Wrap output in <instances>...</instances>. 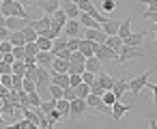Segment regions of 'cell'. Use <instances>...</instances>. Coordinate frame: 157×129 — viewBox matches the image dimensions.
<instances>
[{"label": "cell", "instance_id": "cell-25", "mask_svg": "<svg viewBox=\"0 0 157 129\" xmlns=\"http://www.w3.org/2000/svg\"><path fill=\"white\" fill-rule=\"evenodd\" d=\"M63 9H65V13H67L69 20H78V15H80V7H78L75 2H71V0H69V5H65Z\"/></svg>", "mask_w": 157, "mask_h": 129}, {"label": "cell", "instance_id": "cell-39", "mask_svg": "<svg viewBox=\"0 0 157 129\" xmlns=\"http://www.w3.org/2000/svg\"><path fill=\"white\" fill-rule=\"evenodd\" d=\"M101 99H103V103H105L108 108H112V105H114V101H116V95H114L112 90H105V93L101 95Z\"/></svg>", "mask_w": 157, "mask_h": 129}, {"label": "cell", "instance_id": "cell-38", "mask_svg": "<svg viewBox=\"0 0 157 129\" xmlns=\"http://www.w3.org/2000/svg\"><path fill=\"white\" fill-rule=\"evenodd\" d=\"M50 97H54V99H63V86L50 82Z\"/></svg>", "mask_w": 157, "mask_h": 129}, {"label": "cell", "instance_id": "cell-6", "mask_svg": "<svg viewBox=\"0 0 157 129\" xmlns=\"http://www.w3.org/2000/svg\"><path fill=\"white\" fill-rule=\"evenodd\" d=\"M35 7H39L45 15H50V17H52V15L60 9V0H37Z\"/></svg>", "mask_w": 157, "mask_h": 129}, {"label": "cell", "instance_id": "cell-58", "mask_svg": "<svg viewBox=\"0 0 157 129\" xmlns=\"http://www.w3.org/2000/svg\"><path fill=\"white\" fill-rule=\"evenodd\" d=\"M148 127H151V129H157V120L151 118V120H148Z\"/></svg>", "mask_w": 157, "mask_h": 129}, {"label": "cell", "instance_id": "cell-21", "mask_svg": "<svg viewBox=\"0 0 157 129\" xmlns=\"http://www.w3.org/2000/svg\"><path fill=\"white\" fill-rule=\"evenodd\" d=\"M52 71H54V73H67V71H69V60L56 56V58L52 60Z\"/></svg>", "mask_w": 157, "mask_h": 129}, {"label": "cell", "instance_id": "cell-27", "mask_svg": "<svg viewBox=\"0 0 157 129\" xmlns=\"http://www.w3.org/2000/svg\"><path fill=\"white\" fill-rule=\"evenodd\" d=\"M52 84H58V86H69V73H54L52 71Z\"/></svg>", "mask_w": 157, "mask_h": 129}, {"label": "cell", "instance_id": "cell-18", "mask_svg": "<svg viewBox=\"0 0 157 129\" xmlns=\"http://www.w3.org/2000/svg\"><path fill=\"white\" fill-rule=\"evenodd\" d=\"M28 24H30V26H33L37 32H41V30L50 28V24H52V17H50V15H43L41 20H33V17H30V20H28Z\"/></svg>", "mask_w": 157, "mask_h": 129}, {"label": "cell", "instance_id": "cell-61", "mask_svg": "<svg viewBox=\"0 0 157 129\" xmlns=\"http://www.w3.org/2000/svg\"><path fill=\"white\" fill-rule=\"evenodd\" d=\"M0 9H2V0H0Z\"/></svg>", "mask_w": 157, "mask_h": 129}, {"label": "cell", "instance_id": "cell-40", "mask_svg": "<svg viewBox=\"0 0 157 129\" xmlns=\"http://www.w3.org/2000/svg\"><path fill=\"white\" fill-rule=\"evenodd\" d=\"M37 45H39V50H52V39H48V37H41V35H39Z\"/></svg>", "mask_w": 157, "mask_h": 129}, {"label": "cell", "instance_id": "cell-26", "mask_svg": "<svg viewBox=\"0 0 157 129\" xmlns=\"http://www.w3.org/2000/svg\"><path fill=\"white\" fill-rule=\"evenodd\" d=\"M105 45H108V47H112L114 52H118V50L123 47V39H121L118 35H110V37L105 39Z\"/></svg>", "mask_w": 157, "mask_h": 129}, {"label": "cell", "instance_id": "cell-53", "mask_svg": "<svg viewBox=\"0 0 157 129\" xmlns=\"http://www.w3.org/2000/svg\"><path fill=\"white\" fill-rule=\"evenodd\" d=\"M144 17H148V20L157 22V9H155V11H153V9H146V11H144Z\"/></svg>", "mask_w": 157, "mask_h": 129}, {"label": "cell", "instance_id": "cell-43", "mask_svg": "<svg viewBox=\"0 0 157 129\" xmlns=\"http://www.w3.org/2000/svg\"><path fill=\"white\" fill-rule=\"evenodd\" d=\"M84 60H86V56H84L80 50L71 52V56H69V63H84Z\"/></svg>", "mask_w": 157, "mask_h": 129}, {"label": "cell", "instance_id": "cell-62", "mask_svg": "<svg viewBox=\"0 0 157 129\" xmlns=\"http://www.w3.org/2000/svg\"><path fill=\"white\" fill-rule=\"evenodd\" d=\"M0 60H2V52H0Z\"/></svg>", "mask_w": 157, "mask_h": 129}, {"label": "cell", "instance_id": "cell-12", "mask_svg": "<svg viewBox=\"0 0 157 129\" xmlns=\"http://www.w3.org/2000/svg\"><path fill=\"white\" fill-rule=\"evenodd\" d=\"M80 28H82V24H80L78 20H67V24L63 26V35H67V37H78V35H80Z\"/></svg>", "mask_w": 157, "mask_h": 129}, {"label": "cell", "instance_id": "cell-44", "mask_svg": "<svg viewBox=\"0 0 157 129\" xmlns=\"http://www.w3.org/2000/svg\"><path fill=\"white\" fill-rule=\"evenodd\" d=\"M63 97H65L67 101L75 99V97H78V95H75V88H73V86H65V88H63Z\"/></svg>", "mask_w": 157, "mask_h": 129}, {"label": "cell", "instance_id": "cell-22", "mask_svg": "<svg viewBox=\"0 0 157 129\" xmlns=\"http://www.w3.org/2000/svg\"><path fill=\"white\" fill-rule=\"evenodd\" d=\"M65 47H67V35H63V32H60V35L52 41V54L56 56V54H58L60 50H65Z\"/></svg>", "mask_w": 157, "mask_h": 129}, {"label": "cell", "instance_id": "cell-47", "mask_svg": "<svg viewBox=\"0 0 157 129\" xmlns=\"http://www.w3.org/2000/svg\"><path fill=\"white\" fill-rule=\"evenodd\" d=\"M82 82V73H69V86H78Z\"/></svg>", "mask_w": 157, "mask_h": 129}, {"label": "cell", "instance_id": "cell-2", "mask_svg": "<svg viewBox=\"0 0 157 129\" xmlns=\"http://www.w3.org/2000/svg\"><path fill=\"white\" fill-rule=\"evenodd\" d=\"M151 73H155V71L151 69V71H144V73H140L138 78L129 80V90H127V93H131V95H133V99H138V95L144 90V86H146V82H148V75H151Z\"/></svg>", "mask_w": 157, "mask_h": 129}, {"label": "cell", "instance_id": "cell-16", "mask_svg": "<svg viewBox=\"0 0 157 129\" xmlns=\"http://www.w3.org/2000/svg\"><path fill=\"white\" fill-rule=\"evenodd\" d=\"M26 24H28V20H24V17H15V15H9L7 22H5V26H7L9 30H22Z\"/></svg>", "mask_w": 157, "mask_h": 129}, {"label": "cell", "instance_id": "cell-7", "mask_svg": "<svg viewBox=\"0 0 157 129\" xmlns=\"http://www.w3.org/2000/svg\"><path fill=\"white\" fill-rule=\"evenodd\" d=\"M129 110H131V105H125L121 99H116V101H114V105H112V110H110V114H112V118L118 123V120H121Z\"/></svg>", "mask_w": 157, "mask_h": 129}, {"label": "cell", "instance_id": "cell-31", "mask_svg": "<svg viewBox=\"0 0 157 129\" xmlns=\"http://www.w3.org/2000/svg\"><path fill=\"white\" fill-rule=\"evenodd\" d=\"M9 127H13V129H39V127H35V125H33V123H30V120H28L26 116H24V118H20L17 123L9 125Z\"/></svg>", "mask_w": 157, "mask_h": 129}, {"label": "cell", "instance_id": "cell-37", "mask_svg": "<svg viewBox=\"0 0 157 129\" xmlns=\"http://www.w3.org/2000/svg\"><path fill=\"white\" fill-rule=\"evenodd\" d=\"M11 90H15V93L24 90V78L22 75H15L13 73V86H11Z\"/></svg>", "mask_w": 157, "mask_h": 129}, {"label": "cell", "instance_id": "cell-32", "mask_svg": "<svg viewBox=\"0 0 157 129\" xmlns=\"http://www.w3.org/2000/svg\"><path fill=\"white\" fill-rule=\"evenodd\" d=\"M116 9V0H101V5H99V11L101 13H110Z\"/></svg>", "mask_w": 157, "mask_h": 129}, {"label": "cell", "instance_id": "cell-49", "mask_svg": "<svg viewBox=\"0 0 157 129\" xmlns=\"http://www.w3.org/2000/svg\"><path fill=\"white\" fill-rule=\"evenodd\" d=\"M90 93H93V95H99V97H101V95H103L105 90L101 88V84H97V82H93V84H90Z\"/></svg>", "mask_w": 157, "mask_h": 129}, {"label": "cell", "instance_id": "cell-57", "mask_svg": "<svg viewBox=\"0 0 157 129\" xmlns=\"http://www.w3.org/2000/svg\"><path fill=\"white\" fill-rule=\"evenodd\" d=\"M17 2H20V5H24V7H30L35 0H17Z\"/></svg>", "mask_w": 157, "mask_h": 129}, {"label": "cell", "instance_id": "cell-13", "mask_svg": "<svg viewBox=\"0 0 157 129\" xmlns=\"http://www.w3.org/2000/svg\"><path fill=\"white\" fill-rule=\"evenodd\" d=\"M146 37V32H129L125 39H123V45H131V47H140L142 45V39Z\"/></svg>", "mask_w": 157, "mask_h": 129}, {"label": "cell", "instance_id": "cell-52", "mask_svg": "<svg viewBox=\"0 0 157 129\" xmlns=\"http://www.w3.org/2000/svg\"><path fill=\"white\" fill-rule=\"evenodd\" d=\"M140 5H146V9H157V0H140Z\"/></svg>", "mask_w": 157, "mask_h": 129}, {"label": "cell", "instance_id": "cell-10", "mask_svg": "<svg viewBox=\"0 0 157 129\" xmlns=\"http://www.w3.org/2000/svg\"><path fill=\"white\" fill-rule=\"evenodd\" d=\"M56 56L52 54V50H39L37 52V65L39 67H52V60Z\"/></svg>", "mask_w": 157, "mask_h": 129}, {"label": "cell", "instance_id": "cell-55", "mask_svg": "<svg viewBox=\"0 0 157 129\" xmlns=\"http://www.w3.org/2000/svg\"><path fill=\"white\" fill-rule=\"evenodd\" d=\"M24 63H26V67H35L37 65V56H24Z\"/></svg>", "mask_w": 157, "mask_h": 129}, {"label": "cell", "instance_id": "cell-4", "mask_svg": "<svg viewBox=\"0 0 157 129\" xmlns=\"http://www.w3.org/2000/svg\"><path fill=\"white\" fill-rule=\"evenodd\" d=\"M95 56H97L101 63H116V60H118V52H114V50H112V47H108L105 43L97 45Z\"/></svg>", "mask_w": 157, "mask_h": 129}, {"label": "cell", "instance_id": "cell-5", "mask_svg": "<svg viewBox=\"0 0 157 129\" xmlns=\"http://www.w3.org/2000/svg\"><path fill=\"white\" fill-rule=\"evenodd\" d=\"M86 108H88L86 99L75 97V99H71V101H69V116H71V118H80V116H84V114H86Z\"/></svg>", "mask_w": 157, "mask_h": 129}, {"label": "cell", "instance_id": "cell-8", "mask_svg": "<svg viewBox=\"0 0 157 129\" xmlns=\"http://www.w3.org/2000/svg\"><path fill=\"white\" fill-rule=\"evenodd\" d=\"M84 39H90V41H95V43H105V39H108V35L101 30V28H86V32H84Z\"/></svg>", "mask_w": 157, "mask_h": 129}, {"label": "cell", "instance_id": "cell-3", "mask_svg": "<svg viewBox=\"0 0 157 129\" xmlns=\"http://www.w3.org/2000/svg\"><path fill=\"white\" fill-rule=\"evenodd\" d=\"M146 52L142 50V47H131V45H123L121 50H118V60L116 63H127V60H136L138 56H144Z\"/></svg>", "mask_w": 157, "mask_h": 129}, {"label": "cell", "instance_id": "cell-60", "mask_svg": "<svg viewBox=\"0 0 157 129\" xmlns=\"http://www.w3.org/2000/svg\"><path fill=\"white\" fill-rule=\"evenodd\" d=\"M71 2H75V5H78V2H80V0H71Z\"/></svg>", "mask_w": 157, "mask_h": 129}, {"label": "cell", "instance_id": "cell-33", "mask_svg": "<svg viewBox=\"0 0 157 129\" xmlns=\"http://www.w3.org/2000/svg\"><path fill=\"white\" fill-rule=\"evenodd\" d=\"M11 69H13L15 75H22V78H24V73H26V63H24V60H15V63L11 65Z\"/></svg>", "mask_w": 157, "mask_h": 129}, {"label": "cell", "instance_id": "cell-36", "mask_svg": "<svg viewBox=\"0 0 157 129\" xmlns=\"http://www.w3.org/2000/svg\"><path fill=\"white\" fill-rule=\"evenodd\" d=\"M56 108L60 110V114H63V118H65V116H69V101H67L65 97L56 101Z\"/></svg>", "mask_w": 157, "mask_h": 129}, {"label": "cell", "instance_id": "cell-9", "mask_svg": "<svg viewBox=\"0 0 157 129\" xmlns=\"http://www.w3.org/2000/svg\"><path fill=\"white\" fill-rule=\"evenodd\" d=\"M86 103H88V108H95L97 112H110V110H112V108H108V105L103 103V99H101L99 95H93V93L86 97Z\"/></svg>", "mask_w": 157, "mask_h": 129}, {"label": "cell", "instance_id": "cell-24", "mask_svg": "<svg viewBox=\"0 0 157 129\" xmlns=\"http://www.w3.org/2000/svg\"><path fill=\"white\" fill-rule=\"evenodd\" d=\"M131 22H133V17H127V20H123V22H121V26H118V32H116L121 39H125V37L131 32Z\"/></svg>", "mask_w": 157, "mask_h": 129}, {"label": "cell", "instance_id": "cell-34", "mask_svg": "<svg viewBox=\"0 0 157 129\" xmlns=\"http://www.w3.org/2000/svg\"><path fill=\"white\" fill-rule=\"evenodd\" d=\"M28 101H30V108H39L43 99H41L39 90H33V93H28Z\"/></svg>", "mask_w": 157, "mask_h": 129}, {"label": "cell", "instance_id": "cell-56", "mask_svg": "<svg viewBox=\"0 0 157 129\" xmlns=\"http://www.w3.org/2000/svg\"><path fill=\"white\" fill-rule=\"evenodd\" d=\"M7 37H9V28H7V26H2V28H0V41H5Z\"/></svg>", "mask_w": 157, "mask_h": 129}, {"label": "cell", "instance_id": "cell-42", "mask_svg": "<svg viewBox=\"0 0 157 129\" xmlns=\"http://www.w3.org/2000/svg\"><path fill=\"white\" fill-rule=\"evenodd\" d=\"M80 41L82 39H78V37H67V47L71 52H75V50H80Z\"/></svg>", "mask_w": 157, "mask_h": 129}, {"label": "cell", "instance_id": "cell-19", "mask_svg": "<svg viewBox=\"0 0 157 129\" xmlns=\"http://www.w3.org/2000/svg\"><path fill=\"white\" fill-rule=\"evenodd\" d=\"M97 45H99V43H95V41H90V39H82V41H80V52L88 58V56H93V54H95Z\"/></svg>", "mask_w": 157, "mask_h": 129}, {"label": "cell", "instance_id": "cell-45", "mask_svg": "<svg viewBox=\"0 0 157 129\" xmlns=\"http://www.w3.org/2000/svg\"><path fill=\"white\" fill-rule=\"evenodd\" d=\"M0 84H5L7 88H11L13 86V73H2L0 75Z\"/></svg>", "mask_w": 157, "mask_h": 129}, {"label": "cell", "instance_id": "cell-29", "mask_svg": "<svg viewBox=\"0 0 157 129\" xmlns=\"http://www.w3.org/2000/svg\"><path fill=\"white\" fill-rule=\"evenodd\" d=\"M75 88V95L80 97V99H86L88 95H90V84H86V82H80L78 86H73Z\"/></svg>", "mask_w": 157, "mask_h": 129}, {"label": "cell", "instance_id": "cell-59", "mask_svg": "<svg viewBox=\"0 0 157 129\" xmlns=\"http://www.w3.org/2000/svg\"><path fill=\"white\" fill-rule=\"evenodd\" d=\"M5 22H7V17H5L2 13H0V28H2V26H5Z\"/></svg>", "mask_w": 157, "mask_h": 129}, {"label": "cell", "instance_id": "cell-28", "mask_svg": "<svg viewBox=\"0 0 157 129\" xmlns=\"http://www.w3.org/2000/svg\"><path fill=\"white\" fill-rule=\"evenodd\" d=\"M67 20H69V17H67V13H65V9H63V7H60V9H58V11L52 15V22H54V24H58L60 28L67 24Z\"/></svg>", "mask_w": 157, "mask_h": 129}, {"label": "cell", "instance_id": "cell-46", "mask_svg": "<svg viewBox=\"0 0 157 129\" xmlns=\"http://www.w3.org/2000/svg\"><path fill=\"white\" fill-rule=\"evenodd\" d=\"M24 90H26V93H33V90H37V82H35V80H28V78H24Z\"/></svg>", "mask_w": 157, "mask_h": 129}, {"label": "cell", "instance_id": "cell-17", "mask_svg": "<svg viewBox=\"0 0 157 129\" xmlns=\"http://www.w3.org/2000/svg\"><path fill=\"white\" fill-rule=\"evenodd\" d=\"M78 22H80L84 28H101V24H99L95 17H90L88 13H84V11H80V15H78Z\"/></svg>", "mask_w": 157, "mask_h": 129}, {"label": "cell", "instance_id": "cell-20", "mask_svg": "<svg viewBox=\"0 0 157 129\" xmlns=\"http://www.w3.org/2000/svg\"><path fill=\"white\" fill-rule=\"evenodd\" d=\"M118 26H121V22H118V20H110V17H108V20L101 24V30L110 37V35H116V32H118Z\"/></svg>", "mask_w": 157, "mask_h": 129}, {"label": "cell", "instance_id": "cell-15", "mask_svg": "<svg viewBox=\"0 0 157 129\" xmlns=\"http://www.w3.org/2000/svg\"><path fill=\"white\" fill-rule=\"evenodd\" d=\"M110 90L116 95V99H123V95L129 90V80H114V84H112Z\"/></svg>", "mask_w": 157, "mask_h": 129}, {"label": "cell", "instance_id": "cell-14", "mask_svg": "<svg viewBox=\"0 0 157 129\" xmlns=\"http://www.w3.org/2000/svg\"><path fill=\"white\" fill-rule=\"evenodd\" d=\"M95 82H97V84H101V88H103V90H110V88H112V84H114V78H112L110 73H105V71H99V73H95Z\"/></svg>", "mask_w": 157, "mask_h": 129}, {"label": "cell", "instance_id": "cell-51", "mask_svg": "<svg viewBox=\"0 0 157 129\" xmlns=\"http://www.w3.org/2000/svg\"><path fill=\"white\" fill-rule=\"evenodd\" d=\"M2 73H13V69H11V65H9V63L0 60V75H2Z\"/></svg>", "mask_w": 157, "mask_h": 129}, {"label": "cell", "instance_id": "cell-30", "mask_svg": "<svg viewBox=\"0 0 157 129\" xmlns=\"http://www.w3.org/2000/svg\"><path fill=\"white\" fill-rule=\"evenodd\" d=\"M22 32H24V39H26V41H37V39H39V32H37L30 24H26V26L22 28Z\"/></svg>", "mask_w": 157, "mask_h": 129}, {"label": "cell", "instance_id": "cell-1", "mask_svg": "<svg viewBox=\"0 0 157 129\" xmlns=\"http://www.w3.org/2000/svg\"><path fill=\"white\" fill-rule=\"evenodd\" d=\"M0 13H2L5 17L9 15H15V17H24V20H30L28 11L24 5H20L17 0H2V9H0Z\"/></svg>", "mask_w": 157, "mask_h": 129}, {"label": "cell", "instance_id": "cell-23", "mask_svg": "<svg viewBox=\"0 0 157 129\" xmlns=\"http://www.w3.org/2000/svg\"><path fill=\"white\" fill-rule=\"evenodd\" d=\"M13 45H26V39H24V32L22 30H9V37H7Z\"/></svg>", "mask_w": 157, "mask_h": 129}, {"label": "cell", "instance_id": "cell-35", "mask_svg": "<svg viewBox=\"0 0 157 129\" xmlns=\"http://www.w3.org/2000/svg\"><path fill=\"white\" fill-rule=\"evenodd\" d=\"M24 50H26V56H37V52H39V45H37V41H26Z\"/></svg>", "mask_w": 157, "mask_h": 129}, {"label": "cell", "instance_id": "cell-54", "mask_svg": "<svg viewBox=\"0 0 157 129\" xmlns=\"http://www.w3.org/2000/svg\"><path fill=\"white\" fill-rule=\"evenodd\" d=\"M56 56H58V58H65V60H69V56H71V50H69V47H65V50H60Z\"/></svg>", "mask_w": 157, "mask_h": 129}, {"label": "cell", "instance_id": "cell-11", "mask_svg": "<svg viewBox=\"0 0 157 129\" xmlns=\"http://www.w3.org/2000/svg\"><path fill=\"white\" fill-rule=\"evenodd\" d=\"M84 69L90 71V73H99V71H103V63L93 54V56H88V58L84 60Z\"/></svg>", "mask_w": 157, "mask_h": 129}, {"label": "cell", "instance_id": "cell-50", "mask_svg": "<svg viewBox=\"0 0 157 129\" xmlns=\"http://www.w3.org/2000/svg\"><path fill=\"white\" fill-rule=\"evenodd\" d=\"M82 82H86V84H93V82H95V73H90V71H84V73H82Z\"/></svg>", "mask_w": 157, "mask_h": 129}, {"label": "cell", "instance_id": "cell-41", "mask_svg": "<svg viewBox=\"0 0 157 129\" xmlns=\"http://www.w3.org/2000/svg\"><path fill=\"white\" fill-rule=\"evenodd\" d=\"M11 54L15 56V60H24V56H26V50H24V45H13Z\"/></svg>", "mask_w": 157, "mask_h": 129}, {"label": "cell", "instance_id": "cell-48", "mask_svg": "<svg viewBox=\"0 0 157 129\" xmlns=\"http://www.w3.org/2000/svg\"><path fill=\"white\" fill-rule=\"evenodd\" d=\"M11 50H13V43H11L9 39L0 41V52H2V54H7V52H11Z\"/></svg>", "mask_w": 157, "mask_h": 129}]
</instances>
